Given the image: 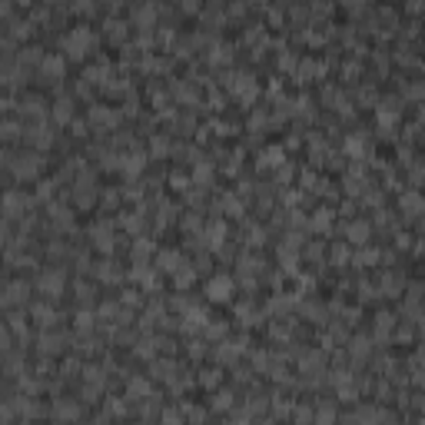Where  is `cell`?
Instances as JSON below:
<instances>
[{
	"mask_svg": "<svg viewBox=\"0 0 425 425\" xmlns=\"http://www.w3.org/2000/svg\"><path fill=\"white\" fill-rule=\"evenodd\" d=\"M90 46H93V30L84 27V24H76L64 37V54H70V56H84Z\"/></svg>",
	"mask_w": 425,
	"mask_h": 425,
	"instance_id": "obj_1",
	"label": "cell"
},
{
	"mask_svg": "<svg viewBox=\"0 0 425 425\" xmlns=\"http://www.w3.org/2000/svg\"><path fill=\"white\" fill-rule=\"evenodd\" d=\"M230 90L236 93L242 103H250V100H256L259 86H256V80H252L250 74H232V76H230Z\"/></svg>",
	"mask_w": 425,
	"mask_h": 425,
	"instance_id": "obj_2",
	"label": "cell"
},
{
	"mask_svg": "<svg viewBox=\"0 0 425 425\" xmlns=\"http://www.w3.org/2000/svg\"><path fill=\"white\" fill-rule=\"evenodd\" d=\"M37 289L44 292V296H60V292H64V272H60V269H46V272H40Z\"/></svg>",
	"mask_w": 425,
	"mask_h": 425,
	"instance_id": "obj_3",
	"label": "cell"
},
{
	"mask_svg": "<svg viewBox=\"0 0 425 425\" xmlns=\"http://www.w3.org/2000/svg\"><path fill=\"white\" fill-rule=\"evenodd\" d=\"M206 296L212 299V302H226V299L232 296V276H212L210 286H206Z\"/></svg>",
	"mask_w": 425,
	"mask_h": 425,
	"instance_id": "obj_4",
	"label": "cell"
},
{
	"mask_svg": "<svg viewBox=\"0 0 425 425\" xmlns=\"http://www.w3.org/2000/svg\"><path fill=\"white\" fill-rule=\"evenodd\" d=\"M66 70V60L64 54H44V60H40V74L50 76V80H60Z\"/></svg>",
	"mask_w": 425,
	"mask_h": 425,
	"instance_id": "obj_5",
	"label": "cell"
},
{
	"mask_svg": "<svg viewBox=\"0 0 425 425\" xmlns=\"http://www.w3.org/2000/svg\"><path fill=\"white\" fill-rule=\"evenodd\" d=\"M398 210L408 212V216H418V212H425V196L418 190H406L398 196Z\"/></svg>",
	"mask_w": 425,
	"mask_h": 425,
	"instance_id": "obj_6",
	"label": "cell"
},
{
	"mask_svg": "<svg viewBox=\"0 0 425 425\" xmlns=\"http://www.w3.org/2000/svg\"><path fill=\"white\" fill-rule=\"evenodd\" d=\"M396 103H398L396 96H388V100L382 103L379 110H376V120H379V126H382V130H392V126L398 123V106H396Z\"/></svg>",
	"mask_w": 425,
	"mask_h": 425,
	"instance_id": "obj_7",
	"label": "cell"
},
{
	"mask_svg": "<svg viewBox=\"0 0 425 425\" xmlns=\"http://www.w3.org/2000/svg\"><path fill=\"white\" fill-rule=\"evenodd\" d=\"M90 123H96V126H116V123H120V113L110 110V106H103V103H93L90 106Z\"/></svg>",
	"mask_w": 425,
	"mask_h": 425,
	"instance_id": "obj_8",
	"label": "cell"
},
{
	"mask_svg": "<svg viewBox=\"0 0 425 425\" xmlns=\"http://www.w3.org/2000/svg\"><path fill=\"white\" fill-rule=\"evenodd\" d=\"M372 236V222L369 220H352L349 226H346V240L352 242H366Z\"/></svg>",
	"mask_w": 425,
	"mask_h": 425,
	"instance_id": "obj_9",
	"label": "cell"
},
{
	"mask_svg": "<svg viewBox=\"0 0 425 425\" xmlns=\"http://www.w3.org/2000/svg\"><path fill=\"white\" fill-rule=\"evenodd\" d=\"M222 240H226V222L222 220H210L206 222V230H203V242L206 246H220Z\"/></svg>",
	"mask_w": 425,
	"mask_h": 425,
	"instance_id": "obj_10",
	"label": "cell"
},
{
	"mask_svg": "<svg viewBox=\"0 0 425 425\" xmlns=\"http://www.w3.org/2000/svg\"><path fill=\"white\" fill-rule=\"evenodd\" d=\"M143 166H146V153H126V156H120V170L126 176H136V173H143Z\"/></svg>",
	"mask_w": 425,
	"mask_h": 425,
	"instance_id": "obj_11",
	"label": "cell"
},
{
	"mask_svg": "<svg viewBox=\"0 0 425 425\" xmlns=\"http://www.w3.org/2000/svg\"><path fill=\"white\" fill-rule=\"evenodd\" d=\"M183 266V259L176 250H160L156 252V269H166V272H176V269Z\"/></svg>",
	"mask_w": 425,
	"mask_h": 425,
	"instance_id": "obj_12",
	"label": "cell"
},
{
	"mask_svg": "<svg viewBox=\"0 0 425 425\" xmlns=\"http://www.w3.org/2000/svg\"><path fill=\"white\" fill-rule=\"evenodd\" d=\"M37 166H40V156H37V153H27V156H20V163H14V170H17L20 180H30V176L37 173Z\"/></svg>",
	"mask_w": 425,
	"mask_h": 425,
	"instance_id": "obj_13",
	"label": "cell"
},
{
	"mask_svg": "<svg viewBox=\"0 0 425 425\" xmlns=\"http://www.w3.org/2000/svg\"><path fill=\"white\" fill-rule=\"evenodd\" d=\"M54 120L56 123H74V103L66 100V96L54 103Z\"/></svg>",
	"mask_w": 425,
	"mask_h": 425,
	"instance_id": "obj_14",
	"label": "cell"
},
{
	"mask_svg": "<svg viewBox=\"0 0 425 425\" xmlns=\"http://www.w3.org/2000/svg\"><path fill=\"white\" fill-rule=\"evenodd\" d=\"M262 166H286V156H282V146H269L262 150Z\"/></svg>",
	"mask_w": 425,
	"mask_h": 425,
	"instance_id": "obj_15",
	"label": "cell"
},
{
	"mask_svg": "<svg viewBox=\"0 0 425 425\" xmlns=\"http://www.w3.org/2000/svg\"><path fill=\"white\" fill-rule=\"evenodd\" d=\"M54 416L56 418H76L80 416V408H76V402H70V398H60L54 406Z\"/></svg>",
	"mask_w": 425,
	"mask_h": 425,
	"instance_id": "obj_16",
	"label": "cell"
},
{
	"mask_svg": "<svg viewBox=\"0 0 425 425\" xmlns=\"http://www.w3.org/2000/svg\"><path fill=\"white\" fill-rule=\"evenodd\" d=\"M133 20H140L143 27H150V24L156 20V7H153V4H140V7L133 10Z\"/></svg>",
	"mask_w": 425,
	"mask_h": 425,
	"instance_id": "obj_17",
	"label": "cell"
},
{
	"mask_svg": "<svg viewBox=\"0 0 425 425\" xmlns=\"http://www.w3.org/2000/svg\"><path fill=\"white\" fill-rule=\"evenodd\" d=\"M193 180H196L200 186H203V183H210V180H212V163H206V160H196V166H193Z\"/></svg>",
	"mask_w": 425,
	"mask_h": 425,
	"instance_id": "obj_18",
	"label": "cell"
},
{
	"mask_svg": "<svg viewBox=\"0 0 425 425\" xmlns=\"http://www.w3.org/2000/svg\"><path fill=\"white\" fill-rule=\"evenodd\" d=\"M193 276H196V272H193V266H186V262H183V266H180V269L173 272V282H176V289H186L190 282H193Z\"/></svg>",
	"mask_w": 425,
	"mask_h": 425,
	"instance_id": "obj_19",
	"label": "cell"
},
{
	"mask_svg": "<svg viewBox=\"0 0 425 425\" xmlns=\"http://www.w3.org/2000/svg\"><path fill=\"white\" fill-rule=\"evenodd\" d=\"M93 242H96V250H106V252H110V250H113L110 230H106V226H96V230H93Z\"/></svg>",
	"mask_w": 425,
	"mask_h": 425,
	"instance_id": "obj_20",
	"label": "cell"
},
{
	"mask_svg": "<svg viewBox=\"0 0 425 425\" xmlns=\"http://www.w3.org/2000/svg\"><path fill=\"white\" fill-rule=\"evenodd\" d=\"M346 153H349V156H362V153H366V140H362L359 133L346 136Z\"/></svg>",
	"mask_w": 425,
	"mask_h": 425,
	"instance_id": "obj_21",
	"label": "cell"
},
{
	"mask_svg": "<svg viewBox=\"0 0 425 425\" xmlns=\"http://www.w3.org/2000/svg\"><path fill=\"white\" fill-rule=\"evenodd\" d=\"M74 200H76V206H80V210H90V206H93V186H76Z\"/></svg>",
	"mask_w": 425,
	"mask_h": 425,
	"instance_id": "obj_22",
	"label": "cell"
},
{
	"mask_svg": "<svg viewBox=\"0 0 425 425\" xmlns=\"http://www.w3.org/2000/svg\"><path fill=\"white\" fill-rule=\"evenodd\" d=\"M34 316H37L44 326H50V322H56V312H54V306H46V302H37L34 306Z\"/></svg>",
	"mask_w": 425,
	"mask_h": 425,
	"instance_id": "obj_23",
	"label": "cell"
},
{
	"mask_svg": "<svg viewBox=\"0 0 425 425\" xmlns=\"http://www.w3.org/2000/svg\"><path fill=\"white\" fill-rule=\"evenodd\" d=\"M126 392H130V396L146 398V396H150V382H146V379H140V376H136V379H130V382H126Z\"/></svg>",
	"mask_w": 425,
	"mask_h": 425,
	"instance_id": "obj_24",
	"label": "cell"
},
{
	"mask_svg": "<svg viewBox=\"0 0 425 425\" xmlns=\"http://www.w3.org/2000/svg\"><path fill=\"white\" fill-rule=\"evenodd\" d=\"M150 252H153V242H150L146 236H140V240L133 242V256H136V262H143V259L150 256Z\"/></svg>",
	"mask_w": 425,
	"mask_h": 425,
	"instance_id": "obj_25",
	"label": "cell"
},
{
	"mask_svg": "<svg viewBox=\"0 0 425 425\" xmlns=\"http://www.w3.org/2000/svg\"><path fill=\"white\" fill-rule=\"evenodd\" d=\"M60 342H64V339H60L56 332H44V336H40V349H44V352H60Z\"/></svg>",
	"mask_w": 425,
	"mask_h": 425,
	"instance_id": "obj_26",
	"label": "cell"
},
{
	"mask_svg": "<svg viewBox=\"0 0 425 425\" xmlns=\"http://www.w3.org/2000/svg\"><path fill=\"white\" fill-rule=\"evenodd\" d=\"M20 206H27V196H20L17 190H10V193H7V212H10V216H17Z\"/></svg>",
	"mask_w": 425,
	"mask_h": 425,
	"instance_id": "obj_27",
	"label": "cell"
},
{
	"mask_svg": "<svg viewBox=\"0 0 425 425\" xmlns=\"http://www.w3.org/2000/svg\"><path fill=\"white\" fill-rule=\"evenodd\" d=\"M222 206H226V212H230V216H240V212H242L240 196H232V193H226V196H222Z\"/></svg>",
	"mask_w": 425,
	"mask_h": 425,
	"instance_id": "obj_28",
	"label": "cell"
},
{
	"mask_svg": "<svg viewBox=\"0 0 425 425\" xmlns=\"http://www.w3.org/2000/svg\"><path fill=\"white\" fill-rule=\"evenodd\" d=\"M220 379H222V376H220V369H203V372H200V382H203L206 388L220 386Z\"/></svg>",
	"mask_w": 425,
	"mask_h": 425,
	"instance_id": "obj_29",
	"label": "cell"
},
{
	"mask_svg": "<svg viewBox=\"0 0 425 425\" xmlns=\"http://www.w3.org/2000/svg\"><path fill=\"white\" fill-rule=\"evenodd\" d=\"M329 222H332V212H329V210H316V216H312L316 230H329Z\"/></svg>",
	"mask_w": 425,
	"mask_h": 425,
	"instance_id": "obj_30",
	"label": "cell"
},
{
	"mask_svg": "<svg viewBox=\"0 0 425 425\" xmlns=\"http://www.w3.org/2000/svg\"><path fill=\"white\" fill-rule=\"evenodd\" d=\"M24 292H27V282H10V289H7V306L17 302V299H24Z\"/></svg>",
	"mask_w": 425,
	"mask_h": 425,
	"instance_id": "obj_31",
	"label": "cell"
},
{
	"mask_svg": "<svg viewBox=\"0 0 425 425\" xmlns=\"http://www.w3.org/2000/svg\"><path fill=\"white\" fill-rule=\"evenodd\" d=\"M332 418H336L332 406H322V408H316V425H332Z\"/></svg>",
	"mask_w": 425,
	"mask_h": 425,
	"instance_id": "obj_32",
	"label": "cell"
},
{
	"mask_svg": "<svg viewBox=\"0 0 425 425\" xmlns=\"http://www.w3.org/2000/svg\"><path fill=\"white\" fill-rule=\"evenodd\" d=\"M332 262H336V266L349 262V250H346V242H336V246H332Z\"/></svg>",
	"mask_w": 425,
	"mask_h": 425,
	"instance_id": "obj_33",
	"label": "cell"
},
{
	"mask_svg": "<svg viewBox=\"0 0 425 425\" xmlns=\"http://www.w3.org/2000/svg\"><path fill=\"white\" fill-rule=\"evenodd\" d=\"M93 329V316L90 312H76V332H90Z\"/></svg>",
	"mask_w": 425,
	"mask_h": 425,
	"instance_id": "obj_34",
	"label": "cell"
},
{
	"mask_svg": "<svg viewBox=\"0 0 425 425\" xmlns=\"http://www.w3.org/2000/svg\"><path fill=\"white\" fill-rule=\"evenodd\" d=\"M230 406H232L230 392H216V396H212V408H220V412H222V408H230Z\"/></svg>",
	"mask_w": 425,
	"mask_h": 425,
	"instance_id": "obj_35",
	"label": "cell"
},
{
	"mask_svg": "<svg viewBox=\"0 0 425 425\" xmlns=\"http://www.w3.org/2000/svg\"><path fill=\"white\" fill-rule=\"evenodd\" d=\"M406 96H412V100H422V96H425V84H422V80L408 84V86H406Z\"/></svg>",
	"mask_w": 425,
	"mask_h": 425,
	"instance_id": "obj_36",
	"label": "cell"
},
{
	"mask_svg": "<svg viewBox=\"0 0 425 425\" xmlns=\"http://www.w3.org/2000/svg\"><path fill=\"white\" fill-rule=\"evenodd\" d=\"M236 352H242V342H222V349H220V356L222 359H232Z\"/></svg>",
	"mask_w": 425,
	"mask_h": 425,
	"instance_id": "obj_37",
	"label": "cell"
},
{
	"mask_svg": "<svg viewBox=\"0 0 425 425\" xmlns=\"http://www.w3.org/2000/svg\"><path fill=\"white\" fill-rule=\"evenodd\" d=\"M316 74L322 76V64H319V60H306L302 64V76H316Z\"/></svg>",
	"mask_w": 425,
	"mask_h": 425,
	"instance_id": "obj_38",
	"label": "cell"
},
{
	"mask_svg": "<svg viewBox=\"0 0 425 425\" xmlns=\"http://www.w3.org/2000/svg\"><path fill=\"white\" fill-rule=\"evenodd\" d=\"M376 259H379V252H376V250H362L359 256H356V262H359V266H372Z\"/></svg>",
	"mask_w": 425,
	"mask_h": 425,
	"instance_id": "obj_39",
	"label": "cell"
},
{
	"mask_svg": "<svg viewBox=\"0 0 425 425\" xmlns=\"http://www.w3.org/2000/svg\"><path fill=\"white\" fill-rule=\"evenodd\" d=\"M186 319H190L186 326H206V312H203V309H190V312H186Z\"/></svg>",
	"mask_w": 425,
	"mask_h": 425,
	"instance_id": "obj_40",
	"label": "cell"
},
{
	"mask_svg": "<svg viewBox=\"0 0 425 425\" xmlns=\"http://www.w3.org/2000/svg\"><path fill=\"white\" fill-rule=\"evenodd\" d=\"M20 60L27 64V60H44V54H40V46H24L20 50Z\"/></svg>",
	"mask_w": 425,
	"mask_h": 425,
	"instance_id": "obj_41",
	"label": "cell"
},
{
	"mask_svg": "<svg viewBox=\"0 0 425 425\" xmlns=\"http://www.w3.org/2000/svg\"><path fill=\"white\" fill-rule=\"evenodd\" d=\"M106 27H110V37L113 40H123V34H126V24H120V20H110Z\"/></svg>",
	"mask_w": 425,
	"mask_h": 425,
	"instance_id": "obj_42",
	"label": "cell"
},
{
	"mask_svg": "<svg viewBox=\"0 0 425 425\" xmlns=\"http://www.w3.org/2000/svg\"><path fill=\"white\" fill-rule=\"evenodd\" d=\"M170 183H173V190H186V186H193V180L183 176V173H173V176H170Z\"/></svg>",
	"mask_w": 425,
	"mask_h": 425,
	"instance_id": "obj_43",
	"label": "cell"
},
{
	"mask_svg": "<svg viewBox=\"0 0 425 425\" xmlns=\"http://www.w3.org/2000/svg\"><path fill=\"white\" fill-rule=\"evenodd\" d=\"M34 143H37L40 150L50 146V133H46V130H34Z\"/></svg>",
	"mask_w": 425,
	"mask_h": 425,
	"instance_id": "obj_44",
	"label": "cell"
},
{
	"mask_svg": "<svg viewBox=\"0 0 425 425\" xmlns=\"http://www.w3.org/2000/svg\"><path fill=\"white\" fill-rule=\"evenodd\" d=\"M17 133H20V123H17V120H7V123H4V136H7V140H14Z\"/></svg>",
	"mask_w": 425,
	"mask_h": 425,
	"instance_id": "obj_45",
	"label": "cell"
},
{
	"mask_svg": "<svg viewBox=\"0 0 425 425\" xmlns=\"http://www.w3.org/2000/svg\"><path fill=\"white\" fill-rule=\"evenodd\" d=\"M352 352H356V356H366V352H369V339H362L359 336V339L352 342Z\"/></svg>",
	"mask_w": 425,
	"mask_h": 425,
	"instance_id": "obj_46",
	"label": "cell"
},
{
	"mask_svg": "<svg viewBox=\"0 0 425 425\" xmlns=\"http://www.w3.org/2000/svg\"><path fill=\"white\" fill-rule=\"evenodd\" d=\"M206 332L220 339V336H226V322H210V326H206Z\"/></svg>",
	"mask_w": 425,
	"mask_h": 425,
	"instance_id": "obj_47",
	"label": "cell"
},
{
	"mask_svg": "<svg viewBox=\"0 0 425 425\" xmlns=\"http://www.w3.org/2000/svg\"><path fill=\"white\" fill-rule=\"evenodd\" d=\"M339 398H346V402H352V398H356V386H339Z\"/></svg>",
	"mask_w": 425,
	"mask_h": 425,
	"instance_id": "obj_48",
	"label": "cell"
},
{
	"mask_svg": "<svg viewBox=\"0 0 425 425\" xmlns=\"http://www.w3.org/2000/svg\"><path fill=\"white\" fill-rule=\"evenodd\" d=\"M388 326H392V316H386V312H382V316H379V339L388 332Z\"/></svg>",
	"mask_w": 425,
	"mask_h": 425,
	"instance_id": "obj_49",
	"label": "cell"
},
{
	"mask_svg": "<svg viewBox=\"0 0 425 425\" xmlns=\"http://www.w3.org/2000/svg\"><path fill=\"white\" fill-rule=\"evenodd\" d=\"M150 150H153V153H166V140L153 136V140H150Z\"/></svg>",
	"mask_w": 425,
	"mask_h": 425,
	"instance_id": "obj_50",
	"label": "cell"
},
{
	"mask_svg": "<svg viewBox=\"0 0 425 425\" xmlns=\"http://www.w3.org/2000/svg\"><path fill=\"white\" fill-rule=\"evenodd\" d=\"M170 369H173V362H156V366H153L156 376H170Z\"/></svg>",
	"mask_w": 425,
	"mask_h": 425,
	"instance_id": "obj_51",
	"label": "cell"
},
{
	"mask_svg": "<svg viewBox=\"0 0 425 425\" xmlns=\"http://www.w3.org/2000/svg\"><path fill=\"white\" fill-rule=\"evenodd\" d=\"M50 190H54V183H50V180H44V183H40V190H37V196H40V200H46V196H50Z\"/></svg>",
	"mask_w": 425,
	"mask_h": 425,
	"instance_id": "obj_52",
	"label": "cell"
},
{
	"mask_svg": "<svg viewBox=\"0 0 425 425\" xmlns=\"http://www.w3.org/2000/svg\"><path fill=\"white\" fill-rule=\"evenodd\" d=\"M396 339H398V342H408V339H412V329H408V326L396 329Z\"/></svg>",
	"mask_w": 425,
	"mask_h": 425,
	"instance_id": "obj_53",
	"label": "cell"
},
{
	"mask_svg": "<svg viewBox=\"0 0 425 425\" xmlns=\"http://www.w3.org/2000/svg\"><path fill=\"white\" fill-rule=\"evenodd\" d=\"M163 422H166V425H180V412H173V408L163 412Z\"/></svg>",
	"mask_w": 425,
	"mask_h": 425,
	"instance_id": "obj_54",
	"label": "cell"
},
{
	"mask_svg": "<svg viewBox=\"0 0 425 425\" xmlns=\"http://www.w3.org/2000/svg\"><path fill=\"white\" fill-rule=\"evenodd\" d=\"M10 329H17V332H24V316H10Z\"/></svg>",
	"mask_w": 425,
	"mask_h": 425,
	"instance_id": "obj_55",
	"label": "cell"
},
{
	"mask_svg": "<svg viewBox=\"0 0 425 425\" xmlns=\"http://www.w3.org/2000/svg\"><path fill=\"white\" fill-rule=\"evenodd\" d=\"M359 96H362V103H369V100H376V90H372V86H362Z\"/></svg>",
	"mask_w": 425,
	"mask_h": 425,
	"instance_id": "obj_56",
	"label": "cell"
},
{
	"mask_svg": "<svg viewBox=\"0 0 425 425\" xmlns=\"http://www.w3.org/2000/svg\"><path fill=\"white\" fill-rule=\"evenodd\" d=\"M196 226H200V220H196V216H186V220H183V230H196Z\"/></svg>",
	"mask_w": 425,
	"mask_h": 425,
	"instance_id": "obj_57",
	"label": "cell"
},
{
	"mask_svg": "<svg viewBox=\"0 0 425 425\" xmlns=\"http://www.w3.org/2000/svg\"><path fill=\"white\" fill-rule=\"evenodd\" d=\"M296 418H299V422H309V418H312V412H309V408L302 406V408H299V412H296Z\"/></svg>",
	"mask_w": 425,
	"mask_h": 425,
	"instance_id": "obj_58",
	"label": "cell"
},
{
	"mask_svg": "<svg viewBox=\"0 0 425 425\" xmlns=\"http://www.w3.org/2000/svg\"><path fill=\"white\" fill-rule=\"evenodd\" d=\"M408 240H412V236H408V232H402V236L396 240V246H402V250H408Z\"/></svg>",
	"mask_w": 425,
	"mask_h": 425,
	"instance_id": "obj_59",
	"label": "cell"
},
{
	"mask_svg": "<svg viewBox=\"0 0 425 425\" xmlns=\"http://www.w3.org/2000/svg\"><path fill=\"white\" fill-rule=\"evenodd\" d=\"M123 302H140V296L133 292V289H126V292H123Z\"/></svg>",
	"mask_w": 425,
	"mask_h": 425,
	"instance_id": "obj_60",
	"label": "cell"
},
{
	"mask_svg": "<svg viewBox=\"0 0 425 425\" xmlns=\"http://www.w3.org/2000/svg\"><path fill=\"white\" fill-rule=\"evenodd\" d=\"M230 425H250V422H246V418H232Z\"/></svg>",
	"mask_w": 425,
	"mask_h": 425,
	"instance_id": "obj_61",
	"label": "cell"
},
{
	"mask_svg": "<svg viewBox=\"0 0 425 425\" xmlns=\"http://www.w3.org/2000/svg\"><path fill=\"white\" fill-rule=\"evenodd\" d=\"M418 120H422V123H425V103H422V110H418Z\"/></svg>",
	"mask_w": 425,
	"mask_h": 425,
	"instance_id": "obj_62",
	"label": "cell"
}]
</instances>
